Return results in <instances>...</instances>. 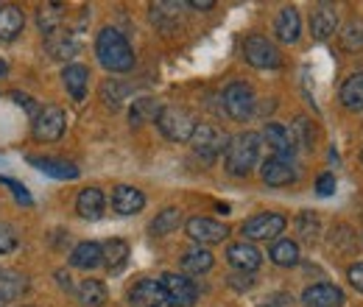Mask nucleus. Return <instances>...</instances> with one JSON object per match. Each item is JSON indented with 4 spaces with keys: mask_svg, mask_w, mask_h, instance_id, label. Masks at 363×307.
<instances>
[{
    "mask_svg": "<svg viewBox=\"0 0 363 307\" xmlns=\"http://www.w3.org/2000/svg\"><path fill=\"white\" fill-rule=\"evenodd\" d=\"M347 277H350V285H352V288H358V291L363 294V263L352 265V268L347 271Z\"/></svg>",
    "mask_w": 363,
    "mask_h": 307,
    "instance_id": "43",
    "label": "nucleus"
},
{
    "mask_svg": "<svg viewBox=\"0 0 363 307\" xmlns=\"http://www.w3.org/2000/svg\"><path fill=\"white\" fill-rule=\"evenodd\" d=\"M28 162H31L37 171H43L45 176L62 179V182H67V179H79V168H76L73 162H65V160H53V157H28Z\"/></svg>",
    "mask_w": 363,
    "mask_h": 307,
    "instance_id": "20",
    "label": "nucleus"
},
{
    "mask_svg": "<svg viewBox=\"0 0 363 307\" xmlns=\"http://www.w3.org/2000/svg\"><path fill=\"white\" fill-rule=\"evenodd\" d=\"M104 263L112 274H121L129 263V243L121 238H112L104 243Z\"/></svg>",
    "mask_w": 363,
    "mask_h": 307,
    "instance_id": "23",
    "label": "nucleus"
},
{
    "mask_svg": "<svg viewBox=\"0 0 363 307\" xmlns=\"http://www.w3.org/2000/svg\"><path fill=\"white\" fill-rule=\"evenodd\" d=\"M157 115H160V104H157L154 98H137L132 112H129L132 126H143V123H148V121H157Z\"/></svg>",
    "mask_w": 363,
    "mask_h": 307,
    "instance_id": "31",
    "label": "nucleus"
},
{
    "mask_svg": "<svg viewBox=\"0 0 363 307\" xmlns=\"http://www.w3.org/2000/svg\"><path fill=\"white\" fill-rule=\"evenodd\" d=\"M190 6H193V9H213L216 3H213V0H193Z\"/></svg>",
    "mask_w": 363,
    "mask_h": 307,
    "instance_id": "45",
    "label": "nucleus"
},
{
    "mask_svg": "<svg viewBox=\"0 0 363 307\" xmlns=\"http://www.w3.org/2000/svg\"><path fill=\"white\" fill-rule=\"evenodd\" d=\"M260 176L272 187H285V184L296 182V165H294V160H285V157H269L260 168Z\"/></svg>",
    "mask_w": 363,
    "mask_h": 307,
    "instance_id": "13",
    "label": "nucleus"
},
{
    "mask_svg": "<svg viewBox=\"0 0 363 307\" xmlns=\"http://www.w3.org/2000/svg\"><path fill=\"white\" fill-rule=\"evenodd\" d=\"M17 243H20V238H17V229H14L11 223L0 221V255H9V252H14V249H17Z\"/></svg>",
    "mask_w": 363,
    "mask_h": 307,
    "instance_id": "37",
    "label": "nucleus"
},
{
    "mask_svg": "<svg viewBox=\"0 0 363 307\" xmlns=\"http://www.w3.org/2000/svg\"><path fill=\"white\" fill-rule=\"evenodd\" d=\"M104 207H106V201H104V193H101L98 187H87V190H82V193H79V199H76V213L87 221L101 218V216H104Z\"/></svg>",
    "mask_w": 363,
    "mask_h": 307,
    "instance_id": "21",
    "label": "nucleus"
},
{
    "mask_svg": "<svg viewBox=\"0 0 363 307\" xmlns=\"http://www.w3.org/2000/svg\"><path fill=\"white\" fill-rule=\"evenodd\" d=\"M45 48L53 59H70V56H76L79 43H76V37L70 31L67 34L65 31H53L50 37H45Z\"/></svg>",
    "mask_w": 363,
    "mask_h": 307,
    "instance_id": "24",
    "label": "nucleus"
},
{
    "mask_svg": "<svg viewBox=\"0 0 363 307\" xmlns=\"http://www.w3.org/2000/svg\"><path fill=\"white\" fill-rule=\"evenodd\" d=\"M361 162H363V151H361Z\"/></svg>",
    "mask_w": 363,
    "mask_h": 307,
    "instance_id": "48",
    "label": "nucleus"
},
{
    "mask_svg": "<svg viewBox=\"0 0 363 307\" xmlns=\"http://www.w3.org/2000/svg\"><path fill=\"white\" fill-rule=\"evenodd\" d=\"M157 126L171 143H187L196 132V118L184 106H162L157 115Z\"/></svg>",
    "mask_w": 363,
    "mask_h": 307,
    "instance_id": "3",
    "label": "nucleus"
},
{
    "mask_svg": "<svg viewBox=\"0 0 363 307\" xmlns=\"http://www.w3.org/2000/svg\"><path fill=\"white\" fill-rule=\"evenodd\" d=\"M6 70H9V67H6V62H0V76H3Z\"/></svg>",
    "mask_w": 363,
    "mask_h": 307,
    "instance_id": "47",
    "label": "nucleus"
},
{
    "mask_svg": "<svg viewBox=\"0 0 363 307\" xmlns=\"http://www.w3.org/2000/svg\"><path fill=\"white\" fill-rule=\"evenodd\" d=\"M104 263V246L95 240H84L70 252V265L79 271H92Z\"/></svg>",
    "mask_w": 363,
    "mask_h": 307,
    "instance_id": "18",
    "label": "nucleus"
},
{
    "mask_svg": "<svg viewBox=\"0 0 363 307\" xmlns=\"http://www.w3.org/2000/svg\"><path fill=\"white\" fill-rule=\"evenodd\" d=\"M341 45H344L347 50H358V48H363V20L347 23V28L341 31Z\"/></svg>",
    "mask_w": 363,
    "mask_h": 307,
    "instance_id": "34",
    "label": "nucleus"
},
{
    "mask_svg": "<svg viewBox=\"0 0 363 307\" xmlns=\"http://www.w3.org/2000/svg\"><path fill=\"white\" fill-rule=\"evenodd\" d=\"M0 184L11 190V196H14V201H17V204H26V207H31V204H34L31 193L26 190V184H20V182H14V179H9V176H0Z\"/></svg>",
    "mask_w": 363,
    "mask_h": 307,
    "instance_id": "35",
    "label": "nucleus"
},
{
    "mask_svg": "<svg viewBox=\"0 0 363 307\" xmlns=\"http://www.w3.org/2000/svg\"><path fill=\"white\" fill-rule=\"evenodd\" d=\"M56 277H59V285H62V288H67V291H70V288H73V285H70V277H67V274H65V271H59V274H56Z\"/></svg>",
    "mask_w": 363,
    "mask_h": 307,
    "instance_id": "46",
    "label": "nucleus"
},
{
    "mask_svg": "<svg viewBox=\"0 0 363 307\" xmlns=\"http://www.w3.org/2000/svg\"><path fill=\"white\" fill-rule=\"evenodd\" d=\"M227 260L232 268H238V271H243V274H252V271L260 268L263 255H260V249H257L255 243H249V240H238V243H232V246L227 249Z\"/></svg>",
    "mask_w": 363,
    "mask_h": 307,
    "instance_id": "12",
    "label": "nucleus"
},
{
    "mask_svg": "<svg viewBox=\"0 0 363 307\" xmlns=\"http://www.w3.org/2000/svg\"><path fill=\"white\" fill-rule=\"evenodd\" d=\"M299 229H302V235H305V238H313V235H316V229H318L316 218H311V213H302V216H299Z\"/></svg>",
    "mask_w": 363,
    "mask_h": 307,
    "instance_id": "41",
    "label": "nucleus"
},
{
    "mask_svg": "<svg viewBox=\"0 0 363 307\" xmlns=\"http://www.w3.org/2000/svg\"><path fill=\"white\" fill-rule=\"evenodd\" d=\"M123 95H126V87H121L118 82H106L101 87V98L106 101V106H118L123 101Z\"/></svg>",
    "mask_w": 363,
    "mask_h": 307,
    "instance_id": "38",
    "label": "nucleus"
},
{
    "mask_svg": "<svg viewBox=\"0 0 363 307\" xmlns=\"http://www.w3.org/2000/svg\"><path fill=\"white\" fill-rule=\"evenodd\" d=\"M216 263V257H213V252H207V249H190V252H184V257H182V271L184 274H204V271H210Z\"/></svg>",
    "mask_w": 363,
    "mask_h": 307,
    "instance_id": "27",
    "label": "nucleus"
},
{
    "mask_svg": "<svg viewBox=\"0 0 363 307\" xmlns=\"http://www.w3.org/2000/svg\"><path fill=\"white\" fill-rule=\"evenodd\" d=\"M165 296H168V305L171 307H193L199 299V288L193 279H187L184 274H162L160 279Z\"/></svg>",
    "mask_w": 363,
    "mask_h": 307,
    "instance_id": "8",
    "label": "nucleus"
},
{
    "mask_svg": "<svg viewBox=\"0 0 363 307\" xmlns=\"http://www.w3.org/2000/svg\"><path fill=\"white\" fill-rule=\"evenodd\" d=\"M335 28H338L335 9L333 6H318L316 11H313V17H311V34H313V40H318V43L330 40L335 34Z\"/></svg>",
    "mask_w": 363,
    "mask_h": 307,
    "instance_id": "19",
    "label": "nucleus"
},
{
    "mask_svg": "<svg viewBox=\"0 0 363 307\" xmlns=\"http://www.w3.org/2000/svg\"><path fill=\"white\" fill-rule=\"evenodd\" d=\"M190 145L196 151V157H201L204 162H216L229 145V137L213 123H196V132L190 137Z\"/></svg>",
    "mask_w": 363,
    "mask_h": 307,
    "instance_id": "4",
    "label": "nucleus"
},
{
    "mask_svg": "<svg viewBox=\"0 0 363 307\" xmlns=\"http://www.w3.org/2000/svg\"><path fill=\"white\" fill-rule=\"evenodd\" d=\"M26 26V17L17 6H3L0 9V40H14Z\"/></svg>",
    "mask_w": 363,
    "mask_h": 307,
    "instance_id": "25",
    "label": "nucleus"
},
{
    "mask_svg": "<svg viewBox=\"0 0 363 307\" xmlns=\"http://www.w3.org/2000/svg\"><path fill=\"white\" fill-rule=\"evenodd\" d=\"M299 31H302V20H299L296 6H285V9L279 11L277 23H274V34H277V40L285 45H294L296 40H299Z\"/></svg>",
    "mask_w": 363,
    "mask_h": 307,
    "instance_id": "17",
    "label": "nucleus"
},
{
    "mask_svg": "<svg viewBox=\"0 0 363 307\" xmlns=\"http://www.w3.org/2000/svg\"><path fill=\"white\" fill-rule=\"evenodd\" d=\"M269 257H272V263L279 265V268H291V265L299 263V246H296L291 238L277 240L272 246V252H269Z\"/></svg>",
    "mask_w": 363,
    "mask_h": 307,
    "instance_id": "28",
    "label": "nucleus"
},
{
    "mask_svg": "<svg viewBox=\"0 0 363 307\" xmlns=\"http://www.w3.org/2000/svg\"><path fill=\"white\" fill-rule=\"evenodd\" d=\"M26 277H0V307H9L23 291H26Z\"/></svg>",
    "mask_w": 363,
    "mask_h": 307,
    "instance_id": "33",
    "label": "nucleus"
},
{
    "mask_svg": "<svg viewBox=\"0 0 363 307\" xmlns=\"http://www.w3.org/2000/svg\"><path fill=\"white\" fill-rule=\"evenodd\" d=\"M316 193H318V196H333V193H335V176H333V174H321V176H318Z\"/></svg>",
    "mask_w": 363,
    "mask_h": 307,
    "instance_id": "40",
    "label": "nucleus"
},
{
    "mask_svg": "<svg viewBox=\"0 0 363 307\" xmlns=\"http://www.w3.org/2000/svg\"><path fill=\"white\" fill-rule=\"evenodd\" d=\"M291 137H294L296 145H302V148H313V132H311V123H308L305 118H296Z\"/></svg>",
    "mask_w": 363,
    "mask_h": 307,
    "instance_id": "36",
    "label": "nucleus"
},
{
    "mask_svg": "<svg viewBox=\"0 0 363 307\" xmlns=\"http://www.w3.org/2000/svg\"><path fill=\"white\" fill-rule=\"evenodd\" d=\"M302 302H305V307H341L344 294H341V288H335L330 282H318V285L305 288Z\"/></svg>",
    "mask_w": 363,
    "mask_h": 307,
    "instance_id": "15",
    "label": "nucleus"
},
{
    "mask_svg": "<svg viewBox=\"0 0 363 307\" xmlns=\"http://www.w3.org/2000/svg\"><path fill=\"white\" fill-rule=\"evenodd\" d=\"M62 79H65L67 92L73 95V101H84L87 84H90V70L84 65H67L65 73H62Z\"/></svg>",
    "mask_w": 363,
    "mask_h": 307,
    "instance_id": "22",
    "label": "nucleus"
},
{
    "mask_svg": "<svg viewBox=\"0 0 363 307\" xmlns=\"http://www.w3.org/2000/svg\"><path fill=\"white\" fill-rule=\"evenodd\" d=\"M145 207V196H143V190H137L132 184H121V187H115V193H112V210L118 213V216H135Z\"/></svg>",
    "mask_w": 363,
    "mask_h": 307,
    "instance_id": "16",
    "label": "nucleus"
},
{
    "mask_svg": "<svg viewBox=\"0 0 363 307\" xmlns=\"http://www.w3.org/2000/svg\"><path fill=\"white\" fill-rule=\"evenodd\" d=\"M255 106H257L255 89L249 87L246 82H232V84L224 89V109H227L229 118L246 121V118L255 115Z\"/></svg>",
    "mask_w": 363,
    "mask_h": 307,
    "instance_id": "6",
    "label": "nucleus"
},
{
    "mask_svg": "<svg viewBox=\"0 0 363 307\" xmlns=\"http://www.w3.org/2000/svg\"><path fill=\"white\" fill-rule=\"evenodd\" d=\"M341 104H344L350 112H363V73L350 76V79L341 84Z\"/></svg>",
    "mask_w": 363,
    "mask_h": 307,
    "instance_id": "26",
    "label": "nucleus"
},
{
    "mask_svg": "<svg viewBox=\"0 0 363 307\" xmlns=\"http://www.w3.org/2000/svg\"><path fill=\"white\" fill-rule=\"evenodd\" d=\"M285 302H291V296L288 294H274V296H266L260 307H285Z\"/></svg>",
    "mask_w": 363,
    "mask_h": 307,
    "instance_id": "44",
    "label": "nucleus"
},
{
    "mask_svg": "<svg viewBox=\"0 0 363 307\" xmlns=\"http://www.w3.org/2000/svg\"><path fill=\"white\" fill-rule=\"evenodd\" d=\"M187 235H190L196 243L210 246V243H224L229 235V229H227V223H221V221L196 216V218L187 221Z\"/></svg>",
    "mask_w": 363,
    "mask_h": 307,
    "instance_id": "10",
    "label": "nucleus"
},
{
    "mask_svg": "<svg viewBox=\"0 0 363 307\" xmlns=\"http://www.w3.org/2000/svg\"><path fill=\"white\" fill-rule=\"evenodd\" d=\"M182 223V210L179 207H168V210H162L154 223H151V232L157 235V238H162V235H171L174 229H179Z\"/></svg>",
    "mask_w": 363,
    "mask_h": 307,
    "instance_id": "32",
    "label": "nucleus"
},
{
    "mask_svg": "<svg viewBox=\"0 0 363 307\" xmlns=\"http://www.w3.org/2000/svg\"><path fill=\"white\" fill-rule=\"evenodd\" d=\"M243 59L252 65V67H257V70H274V67H279V50L274 48V43H269L263 34H252V37H246V43H243Z\"/></svg>",
    "mask_w": 363,
    "mask_h": 307,
    "instance_id": "7",
    "label": "nucleus"
},
{
    "mask_svg": "<svg viewBox=\"0 0 363 307\" xmlns=\"http://www.w3.org/2000/svg\"><path fill=\"white\" fill-rule=\"evenodd\" d=\"M229 285L238 288V291H249V288L255 285V279H252L249 274H235V277H229Z\"/></svg>",
    "mask_w": 363,
    "mask_h": 307,
    "instance_id": "42",
    "label": "nucleus"
},
{
    "mask_svg": "<svg viewBox=\"0 0 363 307\" xmlns=\"http://www.w3.org/2000/svg\"><path fill=\"white\" fill-rule=\"evenodd\" d=\"M260 134L240 132L229 137V145L224 151V165L232 176H249V171L257 165L260 160Z\"/></svg>",
    "mask_w": 363,
    "mask_h": 307,
    "instance_id": "2",
    "label": "nucleus"
},
{
    "mask_svg": "<svg viewBox=\"0 0 363 307\" xmlns=\"http://www.w3.org/2000/svg\"><path fill=\"white\" fill-rule=\"evenodd\" d=\"M65 126H67V115L62 106H43L40 115L31 121V134L37 143H53L65 134Z\"/></svg>",
    "mask_w": 363,
    "mask_h": 307,
    "instance_id": "5",
    "label": "nucleus"
},
{
    "mask_svg": "<svg viewBox=\"0 0 363 307\" xmlns=\"http://www.w3.org/2000/svg\"><path fill=\"white\" fill-rule=\"evenodd\" d=\"M129 305L132 307H171L168 296L160 285V279H140L129 291Z\"/></svg>",
    "mask_w": 363,
    "mask_h": 307,
    "instance_id": "11",
    "label": "nucleus"
},
{
    "mask_svg": "<svg viewBox=\"0 0 363 307\" xmlns=\"http://www.w3.org/2000/svg\"><path fill=\"white\" fill-rule=\"evenodd\" d=\"M260 140L272 148L274 157H285V160H291L294 151H296L294 137H291V132H288L282 123H266V129H263V134H260Z\"/></svg>",
    "mask_w": 363,
    "mask_h": 307,
    "instance_id": "14",
    "label": "nucleus"
},
{
    "mask_svg": "<svg viewBox=\"0 0 363 307\" xmlns=\"http://www.w3.org/2000/svg\"><path fill=\"white\" fill-rule=\"evenodd\" d=\"M11 98H14L20 106H26V109H28L31 121H34V118L40 115V109H43V106H37V104H34V98H31V95H23V92H11Z\"/></svg>",
    "mask_w": 363,
    "mask_h": 307,
    "instance_id": "39",
    "label": "nucleus"
},
{
    "mask_svg": "<svg viewBox=\"0 0 363 307\" xmlns=\"http://www.w3.org/2000/svg\"><path fill=\"white\" fill-rule=\"evenodd\" d=\"M285 226H288L285 216H279V213H260L255 218L243 221L240 232L246 235V240H274L277 235H282Z\"/></svg>",
    "mask_w": 363,
    "mask_h": 307,
    "instance_id": "9",
    "label": "nucleus"
},
{
    "mask_svg": "<svg viewBox=\"0 0 363 307\" xmlns=\"http://www.w3.org/2000/svg\"><path fill=\"white\" fill-rule=\"evenodd\" d=\"M0 277H3V271H0Z\"/></svg>",
    "mask_w": 363,
    "mask_h": 307,
    "instance_id": "49",
    "label": "nucleus"
},
{
    "mask_svg": "<svg viewBox=\"0 0 363 307\" xmlns=\"http://www.w3.org/2000/svg\"><path fill=\"white\" fill-rule=\"evenodd\" d=\"M62 6L59 3H48V6H43L40 11H37V26H40V31L45 34V37H50L53 31H59V26H62Z\"/></svg>",
    "mask_w": 363,
    "mask_h": 307,
    "instance_id": "30",
    "label": "nucleus"
},
{
    "mask_svg": "<svg viewBox=\"0 0 363 307\" xmlns=\"http://www.w3.org/2000/svg\"><path fill=\"white\" fill-rule=\"evenodd\" d=\"M95 53L98 62L109 70V73H129L135 67V50L126 43V37L118 28H104L95 40Z\"/></svg>",
    "mask_w": 363,
    "mask_h": 307,
    "instance_id": "1",
    "label": "nucleus"
},
{
    "mask_svg": "<svg viewBox=\"0 0 363 307\" xmlns=\"http://www.w3.org/2000/svg\"><path fill=\"white\" fill-rule=\"evenodd\" d=\"M76 294H79V302L87 307H101L106 302V288H104V282H98V279H84Z\"/></svg>",
    "mask_w": 363,
    "mask_h": 307,
    "instance_id": "29",
    "label": "nucleus"
}]
</instances>
